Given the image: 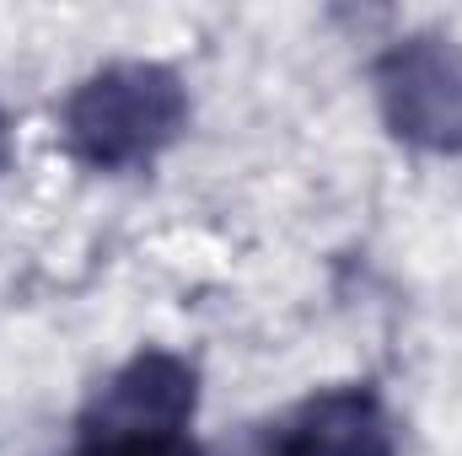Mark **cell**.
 I'll return each instance as SVG.
<instances>
[{"label": "cell", "mask_w": 462, "mask_h": 456, "mask_svg": "<svg viewBox=\"0 0 462 456\" xmlns=\"http://www.w3.org/2000/svg\"><path fill=\"white\" fill-rule=\"evenodd\" d=\"M189 123V92L172 65L114 59L65 97V150L92 172L151 167Z\"/></svg>", "instance_id": "6da1fadb"}, {"label": "cell", "mask_w": 462, "mask_h": 456, "mask_svg": "<svg viewBox=\"0 0 462 456\" xmlns=\"http://www.w3.org/2000/svg\"><path fill=\"white\" fill-rule=\"evenodd\" d=\"M376 103L398 140L457 156L462 150V43L409 32L376 59Z\"/></svg>", "instance_id": "7a4b0ae2"}, {"label": "cell", "mask_w": 462, "mask_h": 456, "mask_svg": "<svg viewBox=\"0 0 462 456\" xmlns=\"http://www.w3.org/2000/svg\"><path fill=\"white\" fill-rule=\"evenodd\" d=\"M253 456H398V419L376 387L345 381L258 424Z\"/></svg>", "instance_id": "3957f363"}, {"label": "cell", "mask_w": 462, "mask_h": 456, "mask_svg": "<svg viewBox=\"0 0 462 456\" xmlns=\"http://www.w3.org/2000/svg\"><path fill=\"white\" fill-rule=\"evenodd\" d=\"M70 456H205L183 424H124L81 414Z\"/></svg>", "instance_id": "277c9868"}, {"label": "cell", "mask_w": 462, "mask_h": 456, "mask_svg": "<svg viewBox=\"0 0 462 456\" xmlns=\"http://www.w3.org/2000/svg\"><path fill=\"white\" fill-rule=\"evenodd\" d=\"M0 161H5V123H0Z\"/></svg>", "instance_id": "5b68a950"}]
</instances>
